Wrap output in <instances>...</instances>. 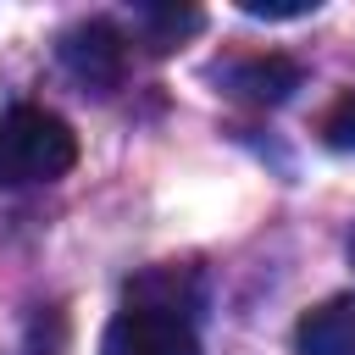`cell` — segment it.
Here are the masks:
<instances>
[{
  "label": "cell",
  "mask_w": 355,
  "mask_h": 355,
  "mask_svg": "<svg viewBox=\"0 0 355 355\" xmlns=\"http://www.w3.org/2000/svg\"><path fill=\"white\" fill-rule=\"evenodd\" d=\"M78 161V133L67 116L44 105H11L0 111V189L55 183Z\"/></svg>",
  "instance_id": "cell-1"
},
{
  "label": "cell",
  "mask_w": 355,
  "mask_h": 355,
  "mask_svg": "<svg viewBox=\"0 0 355 355\" xmlns=\"http://www.w3.org/2000/svg\"><path fill=\"white\" fill-rule=\"evenodd\" d=\"M105 355H200V338L189 316L155 311V305H122L105 327Z\"/></svg>",
  "instance_id": "cell-2"
},
{
  "label": "cell",
  "mask_w": 355,
  "mask_h": 355,
  "mask_svg": "<svg viewBox=\"0 0 355 355\" xmlns=\"http://www.w3.org/2000/svg\"><path fill=\"white\" fill-rule=\"evenodd\" d=\"M61 67H67L83 89L111 94V89L122 83L128 44H122V33H116L111 22H78V28L61 33Z\"/></svg>",
  "instance_id": "cell-3"
},
{
  "label": "cell",
  "mask_w": 355,
  "mask_h": 355,
  "mask_svg": "<svg viewBox=\"0 0 355 355\" xmlns=\"http://www.w3.org/2000/svg\"><path fill=\"white\" fill-rule=\"evenodd\" d=\"M300 355H355V294H333L300 316Z\"/></svg>",
  "instance_id": "cell-4"
},
{
  "label": "cell",
  "mask_w": 355,
  "mask_h": 355,
  "mask_svg": "<svg viewBox=\"0 0 355 355\" xmlns=\"http://www.w3.org/2000/svg\"><path fill=\"white\" fill-rule=\"evenodd\" d=\"M222 83L250 94V100L277 105V100H288V89H300V67L288 55H244V61L222 67Z\"/></svg>",
  "instance_id": "cell-5"
},
{
  "label": "cell",
  "mask_w": 355,
  "mask_h": 355,
  "mask_svg": "<svg viewBox=\"0 0 355 355\" xmlns=\"http://www.w3.org/2000/svg\"><path fill=\"white\" fill-rule=\"evenodd\" d=\"M200 11L194 6H133V33L150 44V50H172L178 39L200 33Z\"/></svg>",
  "instance_id": "cell-6"
},
{
  "label": "cell",
  "mask_w": 355,
  "mask_h": 355,
  "mask_svg": "<svg viewBox=\"0 0 355 355\" xmlns=\"http://www.w3.org/2000/svg\"><path fill=\"white\" fill-rule=\"evenodd\" d=\"M322 139L333 150H355V94H344L327 116H322Z\"/></svg>",
  "instance_id": "cell-7"
},
{
  "label": "cell",
  "mask_w": 355,
  "mask_h": 355,
  "mask_svg": "<svg viewBox=\"0 0 355 355\" xmlns=\"http://www.w3.org/2000/svg\"><path fill=\"white\" fill-rule=\"evenodd\" d=\"M244 17H272V22H288V17H311L316 0H244L239 6Z\"/></svg>",
  "instance_id": "cell-8"
}]
</instances>
